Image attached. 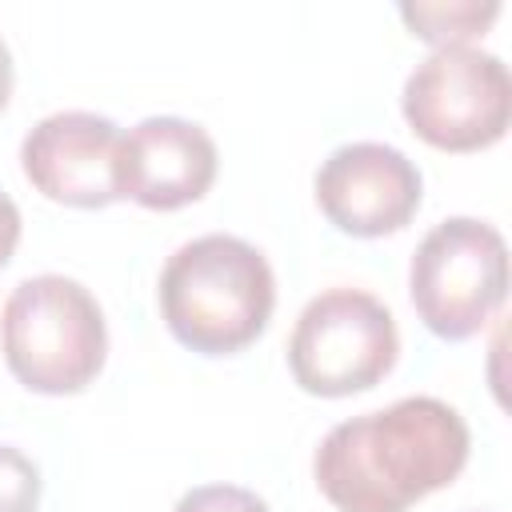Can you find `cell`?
Returning <instances> with one entry per match:
<instances>
[{"instance_id":"7c38bea8","label":"cell","mask_w":512,"mask_h":512,"mask_svg":"<svg viewBox=\"0 0 512 512\" xmlns=\"http://www.w3.org/2000/svg\"><path fill=\"white\" fill-rule=\"evenodd\" d=\"M172 512H272V508L240 484H200L184 492Z\"/></svg>"},{"instance_id":"3957f363","label":"cell","mask_w":512,"mask_h":512,"mask_svg":"<svg viewBox=\"0 0 512 512\" xmlns=\"http://www.w3.org/2000/svg\"><path fill=\"white\" fill-rule=\"evenodd\" d=\"M8 372L40 396L84 392L108 356V328L96 296L60 272L28 276L0 312Z\"/></svg>"},{"instance_id":"8992f818","label":"cell","mask_w":512,"mask_h":512,"mask_svg":"<svg viewBox=\"0 0 512 512\" xmlns=\"http://www.w3.org/2000/svg\"><path fill=\"white\" fill-rule=\"evenodd\" d=\"M400 108L424 144L440 152H476L508 132L512 80L500 56L452 44L408 72Z\"/></svg>"},{"instance_id":"7a4b0ae2","label":"cell","mask_w":512,"mask_h":512,"mask_svg":"<svg viewBox=\"0 0 512 512\" xmlns=\"http://www.w3.org/2000/svg\"><path fill=\"white\" fill-rule=\"evenodd\" d=\"M156 296L168 332L184 348L200 356H232L268 328L276 276L256 244L208 232L168 256Z\"/></svg>"},{"instance_id":"ba28073f","label":"cell","mask_w":512,"mask_h":512,"mask_svg":"<svg viewBox=\"0 0 512 512\" xmlns=\"http://www.w3.org/2000/svg\"><path fill=\"white\" fill-rule=\"evenodd\" d=\"M120 128L96 112H52L20 144V168L28 184L68 208H104L116 192Z\"/></svg>"},{"instance_id":"30bf717a","label":"cell","mask_w":512,"mask_h":512,"mask_svg":"<svg viewBox=\"0 0 512 512\" xmlns=\"http://www.w3.org/2000/svg\"><path fill=\"white\" fill-rule=\"evenodd\" d=\"M404 24L412 28V36L436 44V48H452V44H468L472 36H480L496 16L500 4H400Z\"/></svg>"},{"instance_id":"8fae6325","label":"cell","mask_w":512,"mask_h":512,"mask_svg":"<svg viewBox=\"0 0 512 512\" xmlns=\"http://www.w3.org/2000/svg\"><path fill=\"white\" fill-rule=\"evenodd\" d=\"M40 468L12 444H0V512H36Z\"/></svg>"},{"instance_id":"5b68a950","label":"cell","mask_w":512,"mask_h":512,"mask_svg":"<svg viewBox=\"0 0 512 512\" xmlns=\"http://www.w3.org/2000/svg\"><path fill=\"white\" fill-rule=\"evenodd\" d=\"M400 356L392 312L360 288H328L304 304L288 336L292 380L312 396H352L376 388Z\"/></svg>"},{"instance_id":"52a82bcc","label":"cell","mask_w":512,"mask_h":512,"mask_svg":"<svg viewBox=\"0 0 512 512\" xmlns=\"http://www.w3.org/2000/svg\"><path fill=\"white\" fill-rule=\"evenodd\" d=\"M424 196L420 168L392 144L356 140L340 144L316 172V204L332 228L348 236L400 232Z\"/></svg>"},{"instance_id":"277c9868","label":"cell","mask_w":512,"mask_h":512,"mask_svg":"<svg viewBox=\"0 0 512 512\" xmlns=\"http://www.w3.org/2000/svg\"><path fill=\"white\" fill-rule=\"evenodd\" d=\"M408 296L432 336H476L508 296L504 236L476 216L440 220L408 264Z\"/></svg>"},{"instance_id":"4fadbf2b","label":"cell","mask_w":512,"mask_h":512,"mask_svg":"<svg viewBox=\"0 0 512 512\" xmlns=\"http://www.w3.org/2000/svg\"><path fill=\"white\" fill-rule=\"evenodd\" d=\"M16 244H20V208L8 192H0V268L12 260Z\"/></svg>"},{"instance_id":"6da1fadb","label":"cell","mask_w":512,"mask_h":512,"mask_svg":"<svg viewBox=\"0 0 512 512\" xmlns=\"http://www.w3.org/2000/svg\"><path fill=\"white\" fill-rule=\"evenodd\" d=\"M468 424L436 396H404L340 420L312 456V476L336 512H408L448 488L468 464Z\"/></svg>"},{"instance_id":"5bb4252c","label":"cell","mask_w":512,"mask_h":512,"mask_svg":"<svg viewBox=\"0 0 512 512\" xmlns=\"http://www.w3.org/2000/svg\"><path fill=\"white\" fill-rule=\"evenodd\" d=\"M12 80H16V72H12V52H8V44H4V36H0V108H4L8 96H12Z\"/></svg>"},{"instance_id":"9c48e42d","label":"cell","mask_w":512,"mask_h":512,"mask_svg":"<svg viewBox=\"0 0 512 512\" xmlns=\"http://www.w3.org/2000/svg\"><path fill=\"white\" fill-rule=\"evenodd\" d=\"M216 140L180 116H148L120 136L116 192L152 212L200 200L216 180Z\"/></svg>"}]
</instances>
